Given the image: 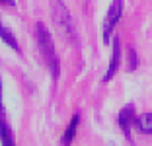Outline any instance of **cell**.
Returning <instances> with one entry per match:
<instances>
[{"mask_svg": "<svg viewBox=\"0 0 152 146\" xmlns=\"http://www.w3.org/2000/svg\"><path fill=\"white\" fill-rule=\"evenodd\" d=\"M35 39H37V47L41 51V57L45 61V66L49 68L53 78L57 80L58 78V57H57V51H55V41L43 22L35 23Z\"/></svg>", "mask_w": 152, "mask_h": 146, "instance_id": "6da1fadb", "label": "cell"}, {"mask_svg": "<svg viewBox=\"0 0 152 146\" xmlns=\"http://www.w3.org/2000/svg\"><path fill=\"white\" fill-rule=\"evenodd\" d=\"M51 16H53V23L58 29V33L68 41V43H76L78 41V33H76V26L72 22V16L68 8L64 6L63 0H51Z\"/></svg>", "mask_w": 152, "mask_h": 146, "instance_id": "7a4b0ae2", "label": "cell"}, {"mask_svg": "<svg viewBox=\"0 0 152 146\" xmlns=\"http://www.w3.org/2000/svg\"><path fill=\"white\" fill-rule=\"evenodd\" d=\"M123 0H113L107 8V14H105V22H103V43L107 45V41L111 39L113 29L119 23V20L123 18Z\"/></svg>", "mask_w": 152, "mask_h": 146, "instance_id": "3957f363", "label": "cell"}, {"mask_svg": "<svg viewBox=\"0 0 152 146\" xmlns=\"http://www.w3.org/2000/svg\"><path fill=\"white\" fill-rule=\"evenodd\" d=\"M134 119H137V115H134V105L133 103L125 105L119 111V128L123 131V134H125V138L129 142H133V137H131V125L134 123Z\"/></svg>", "mask_w": 152, "mask_h": 146, "instance_id": "277c9868", "label": "cell"}, {"mask_svg": "<svg viewBox=\"0 0 152 146\" xmlns=\"http://www.w3.org/2000/svg\"><path fill=\"white\" fill-rule=\"evenodd\" d=\"M119 62H121V47H119V39H113V53H111V61H109V66H107V72L103 74L102 82L103 84H107L109 80L115 76L117 68H119Z\"/></svg>", "mask_w": 152, "mask_h": 146, "instance_id": "5b68a950", "label": "cell"}, {"mask_svg": "<svg viewBox=\"0 0 152 146\" xmlns=\"http://www.w3.org/2000/svg\"><path fill=\"white\" fill-rule=\"evenodd\" d=\"M0 140H2V144H6V146L14 144V133H12V128H10V123L6 121L4 111L0 113Z\"/></svg>", "mask_w": 152, "mask_h": 146, "instance_id": "8992f818", "label": "cell"}, {"mask_svg": "<svg viewBox=\"0 0 152 146\" xmlns=\"http://www.w3.org/2000/svg\"><path fill=\"white\" fill-rule=\"evenodd\" d=\"M0 39L4 41L10 49H14L16 53H20V43H18V39H16V35H14L12 31H10L8 27L2 23V20H0Z\"/></svg>", "mask_w": 152, "mask_h": 146, "instance_id": "52a82bcc", "label": "cell"}, {"mask_svg": "<svg viewBox=\"0 0 152 146\" xmlns=\"http://www.w3.org/2000/svg\"><path fill=\"white\" fill-rule=\"evenodd\" d=\"M134 127L142 134H152V113H142L134 119Z\"/></svg>", "mask_w": 152, "mask_h": 146, "instance_id": "ba28073f", "label": "cell"}, {"mask_svg": "<svg viewBox=\"0 0 152 146\" xmlns=\"http://www.w3.org/2000/svg\"><path fill=\"white\" fill-rule=\"evenodd\" d=\"M78 123H80V113H74V115H72V119H70V123H68V127H66V133H64V137L61 138V144H68V142H72Z\"/></svg>", "mask_w": 152, "mask_h": 146, "instance_id": "9c48e42d", "label": "cell"}, {"mask_svg": "<svg viewBox=\"0 0 152 146\" xmlns=\"http://www.w3.org/2000/svg\"><path fill=\"white\" fill-rule=\"evenodd\" d=\"M139 66V61H137V53L134 49H129V70H134Z\"/></svg>", "mask_w": 152, "mask_h": 146, "instance_id": "30bf717a", "label": "cell"}, {"mask_svg": "<svg viewBox=\"0 0 152 146\" xmlns=\"http://www.w3.org/2000/svg\"><path fill=\"white\" fill-rule=\"evenodd\" d=\"M0 4H4V6H16V2H14V0H0Z\"/></svg>", "mask_w": 152, "mask_h": 146, "instance_id": "8fae6325", "label": "cell"}, {"mask_svg": "<svg viewBox=\"0 0 152 146\" xmlns=\"http://www.w3.org/2000/svg\"><path fill=\"white\" fill-rule=\"evenodd\" d=\"M4 111V105H2V80H0V113Z\"/></svg>", "mask_w": 152, "mask_h": 146, "instance_id": "7c38bea8", "label": "cell"}]
</instances>
